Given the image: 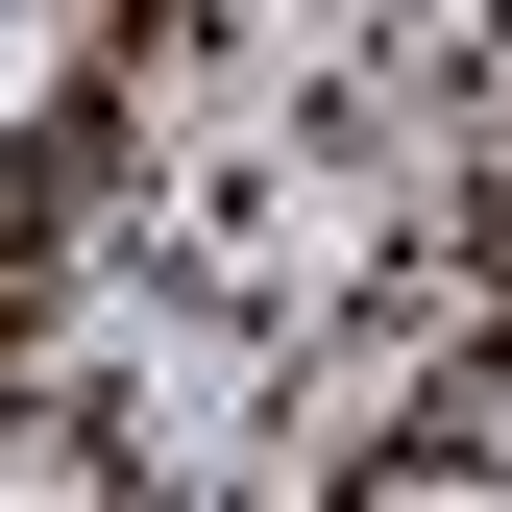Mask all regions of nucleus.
<instances>
[{"label":"nucleus","instance_id":"obj_1","mask_svg":"<svg viewBox=\"0 0 512 512\" xmlns=\"http://www.w3.org/2000/svg\"><path fill=\"white\" fill-rule=\"evenodd\" d=\"M49 98H74V25H49V0H0V147H25Z\"/></svg>","mask_w":512,"mask_h":512},{"label":"nucleus","instance_id":"obj_2","mask_svg":"<svg viewBox=\"0 0 512 512\" xmlns=\"http://www.w3.org/2000/svg\"><path fill=\"white\" fill-rule=\"evenodd\" d=\"M0 269H25V147H0Z\"/></svg>","mask_w":512,"mask_h":512}]
</instances>
